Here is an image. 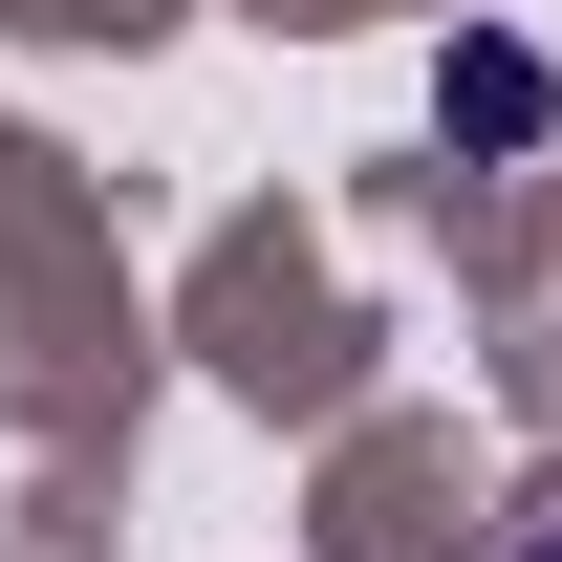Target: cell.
<instances>
[{
	"label": "cell",
	"instance_id": "cell-2",
	"mask_svg": "<svg viewBox=\"0 0 562 562\" xmlns=\"http://www.w3.org/2000/svg\"><path fill=\"white\" fill-rule=\"evenodd\" d=\"M497 562H562V497H519V541H497Z\"/></svg>",
	"mask_w": 562,
	"mask_h": 562
},
{
	"label": "cell",
	"instance_id": "cell-1",
	"mask_svg": "<svg viewBox=\"0 0 562 562\" xmlns=\"http://www.w3.org/2000/svg\"><path fill=\"white\" fill-rule=\"evenodd\" d=\"M432 131H454V151H541L562 131V66H541V44H454V66H432Z\"/></svg>",
	"mask_w": 562,
	"mask_h": 562
}]
</instances>
